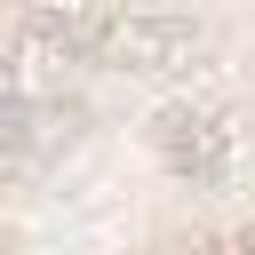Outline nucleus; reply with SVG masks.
Wrapping results in <instances>:
<instances>
[{
	"label": "nucleus",
	"instance_id": "f257e3e1",
	"mask_svg": "<svg viewBox=\"0 0 255 255\" xmlns=\"http://www.w3.org/2000/svg\"><path fill=\"white\" fill-rule=\"evenodd\" d=\"M0 255H255V0H0Z\"/></svg>",
	"mask_w": 255,
	"mask_h": 255
}]
</instances>
